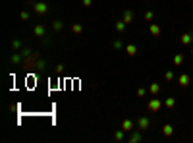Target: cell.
Segmentation results:
<instances>
[{"label":"cell","mask_w":193,"mask_h":143,"mask_svg":"<svg viewBox=\"0 0 193 143\" xmlns=\"http://www.w3.org/2000/svg\"><path fill=\"white\" fill-rule=\"evenodd\" d=\"M56 72H58V73H62V72H64V66H62V64H58V66H56Z\"/></svg>","instance_id":"obj_28"},{"label":"cell","mask_w":193,"mask_h":143,"mask_svg":"<svg viewBox=\"0 0 193 143\" xmlns=\"http://www.w3.org/2000/svg\"><path fill=\"white\" fill-rule=\"evenodd\" d=\"M35 10V14H39V15H45L46 12H48V4H45V2H35V4H31Z\"/></svg>","instance_id":"obj_2"},{"label":"cell","mask_w":193,"mask_h":143,"mask_svg":"<svg viewBox=\"0 0 193 143\" xmlns=\"http://www.w3.org/2000/svg\"><path fill=\"white\" fill-rule=\"evenodd\" d=\"M164 107H166V108H174V107H176V99L168 97V99L164 100Z\"/></svg>","instance_id":"obj_18"},{"label":"cell","mask_w":193,"mask_h":143,"mask_svg":"<svg viewBox=\"0 0 193 143\" xmlns=\"http://www.w3.org/2000/svg\"><path fill=\"white\" fill-rule=\"evenodd\" d=\"M191 54H193V46H191Z\"/></svg>","instance_id":"obj_29"},{"label":"cell","mask_w":193,"mask_h":143,"mask_svg":"<svg viewBox=\"0 0 193 143\" xmlns=\"http://www.w3.org/2000/svg\"><path fill=\"white\" fill-rule=\"evenodd\" d=\"M184 60H185L184 54H181V52H178V54L174 56V66H181V64H184Z\"/></svg>","instance_id":"obj_15"},{"label":"cell","mask_w":193,"mask_h":143,"mask_svg":"<svg viewBox=\"0 0 193 143\" xmlns=\"http://www.w3.org/2000/svg\"><path fill=\"white\" fill-rule=\"evenodd\" d=\"M72 33H74V35H81L83 33V25L81 23H74V25H72Z\"/></svg>","instance_id":"obj_13"},{"label":"cell","mask_w":193,"mask_h":143,"mask_svg":"<svg viewBox=\"0 0 193 143\" xmlns=\"http://www.w3.org/2000/svg\"><path fill=\"white\" fill-rule=\"evenodd\" d=\"M22 56H23V52H22V54H18V52H15V54H12V58H10V60H12V64H18V62L22 60Z\"/></svg>","instance_id":"obj_20"},{"label":"cell","mask_w":193,"mask_h":143,"mask_svg":"<svg viewBox=\"0 0 193 143\" xmlns=\"http://www.w3.org/2000/svg\"><path fill=\"white\" fill-rule=\"evenodd\" d=\"M164 79H166V81H172V79H174V72H172V70H168V72L164 73Z\"/></svg>","instance_id":"obj_21"},{"label":"cell","mask_w":193,"mask_h":143,"mask_svg":"<svg viewBox=\"0 0 193 143\" xmlns=\"http://www.w3.org/2000/svg\"><path fill=\"white\" fill-rule=\"evenodd\" d=\"M62 27H64V23H62L60 19H54V22H52V29H54V31H60Z\"/></svg>","instance_id":"obj_19"},{"label":"cell","mask_w":193,"mask_h":143,"mask_svg":"<svg viewBox=\"0 0 193 143\" xmlns=\"http://www.w3.org/2000/svg\"><path fill=\"white\" fill-rule=\"evenodd\" d=\"M81 4H83L85 8H91V6H93V0H81Z\"/></svg>","instance_id":"obj_25"},{"label":"cell","mask_w":193,"mask_h":143,"mask_svg":"<svg viewBox=\"0 0 193 143\" xmlns=\"http://www.w3.org/2000/svg\"><path fill=\"white\" fill-rule=\"evenodd\" d=\"M122 19H124V23H133L135 22V14L131 12V10H126V12H124V15H122Z\"/></svg>","instance_id":"obj_5"},{"label":"cell","mask_w":193,"mask_h":143,"mask_svg":"<svg viewBox=\"0 0 193 143\" xmlns=\"http://www.w3.org/2000/svg\"><path fill=\"white\" fill-rule=\"evenodd\" d=\"M153 18H155V14L151 12V10H147V12H145V19H147V22H153Z\"/></svg>","instance_id":"obj_22"},{"label":"cell","mask_w":193,"mask_h":143,"mask_svg":"<svg viewBox=\"0 0 193 143\" xmlns=\"http://www.w3.org/2000/svg\"><path fill=\"white\" fill-rule=\"evenodd\" d=\"M128 141H129V143H137V141H141V134H137V131L133 130V134L128 137Z\"/></svg>","instance_id":"obj_12"},{"label":"cell","mask_w":193,"mask_h":143,"mask_svg":"<svg viewBox=\"0 0 193 143\" xmlns=\"http://www.w3.org/2000/svg\"><path fill=\"white\" fill-rule=\"evenodd\" d=\"M120 128H122L124 131H133V130H135V122L129 120V118H126V120L122 122V126H120Z\"/></svg>","instance_id":"obj_4"},{"label":"cell","mask_w":193,"mask_h":143,"mask_svg":"<svg viewBox=\"0 0 193 143\" xmlns=\"http://www.w3.org/2000/svg\"><path fill=\"white\" fill-rule=\"evenodd\" d=\"M180 41H181V45H191L193 43V33H184L180 37Z\"/></svg>","instance_id":"obj_9"},{"label":"cell","mask_w":193,"mask_h":143,"mask_svg":"<svg viewBox=\"0 0 193 143\" xmlns=\"http://www.w3.org/2000/svg\"><path fill=\"white\" fill-rule=\"evenodd\" d=\"M19 46H22V43H19V41H12V49H14V50H18Z\"/></svg>","instance_id":"obj_27"},{"label":"cell","mask_w":193,"mask_h":143,"mask_svg":"<svg viewBox=\"0 0 193 143\" xmlns=\"http://www.w3.org/2000/svg\"><path fill=\"white\" fill-rule=\"evenodd\" d=\"M172 134H174V128H172L170 124H164V126H162V135H164V137H170Z\"/></svg>","instance_id":"obj_11"},{"label":"cell","mask_w":193,"mask_h":143,"mask_svg":"<svg viewBox=\"0 0 193 143\" xmlns=\"http://www.w3.org/2000/svg\"><path fill=\"white\" fill-rule=\"evenodd\" d=\"M145 93H147V89H143V87L137 89V97H145Z\"/></svg>","instance_id":"obj_26"},{"label":"cell","mask_w":193,"mask_h":143,"mask_svg":"<svg viewBox=\"0 0 193 143\" xmlns=\"http://www.w3.org/2000/svg\"><path fill=\"white\" fill-rule=\"evenodd\" d=\"M149 33H151V37L158 39V37H160V27H158L156 23H151V25H149Z\"/></svg>","instance_id":"obj_7"},{"label":"cell","mask_w":193,"mask_h":143,"mask_svg":"<svg viewBox=\"0 0 193 143\" xmlns=\"http://www.w3.org/2000/svg\"><path fill=\"white\" fill-rule=\"evenodd\" d=\"M19 18H22L23 22H29V12H27V10H23V12L19 14Z\"/></svg>","instance_id":"obj_23"},{"label":"cell","mask_w":193,"mask_h":143,"mask_svg":"<svg viewBox=\"0 0 193 143\" xmlns=\"http://www.w3.org/2000/svg\"><path fill=\"white\" fill-rule=\"evenodd\" d=\"M160 108H162V100H160V99H151L147 103V110H149V112H158Z\"/></svg>","instance_id":"obj_1"},{"label":"cell","mask_w":193,"mask_h":143,"mask_svg":"<svg viewBox=\"0 0 193 143\" xmlns=\"http://www.w3.org/2000/svg\"><path fill=\"white\" fill-rule=\"evenodd\" d=\"M124 134H126V131H124L122 128L116 130V131H114V139H116V141H122V139H124Z\"/></svg>","instance_id":"obj_16"},{"label":"cell","mask_w":193,"mask_h":143,"mask_svg":"<svg viewBox=\"0 0 193 143\" xmlns=\"http://www.w3.org/2000/svg\"><path fill=\"white\" fill-rule=\"evenodd\" d=\"M189 81H191V77L187 76V73H181V76L178 77V83H180V87H187V85H189Z\"/></svg>","instance_id":"obj_8"},{"label":"cell","mask_w":193,"mask_h":143,"mask_svg":"<svg viewBox=\"0 0 193 143\" xmlns=\"http://www.w3.org/2000/svg\"><path fill=\"white\" fill-rule=\"evenodd\" d=\"M114 49L122 50V49H124V43H122V41H120V39H118V41H114Z\"/></svg>","instance_id":"obj_24"},{"label":"cell","mask_w":193,"mask_h":143,"mask_svg":"<svg viewBox=\"0 0 193 143\" xmlns=\"http://www.w3.org/2000/svg\"><path fill=\"white\" fill-rule=\"evenodd\" d=\"M114 27H116V31H120V33H122V31H126V23H124V19L116 22V23H114Z\"/></svg>","instance_id":"obj_17"},{"label":"cell","mask_w":193,"mask_h":143,"mask_svg":"<svg viewBox=\"0 0 193 143\" xmlns=\"http://www.w3.org/2000/svg\"><path fill=\"white\" fill-rule=\"evenodd\" d=\"M149 93L153 95V97H156V95L160 93V85H158V83H151V85H149Z\"/></svg>","instance_id":"obj_10"},{"label":"cell","mask_w":193,"mask_h":143,"mask_svg":"<svg viewBox=\"0 0 193 143\" xmlns=\"http://www.w3.org/2000/svg\"><path fill=\"white\" fill-rule=\"evenodd\" d=\"M33 35H35V37H45V35H46L45 25H43V23H37V25L33 27Z\"/></svg>","instance_id":"obj_6"},{"label":"cell","mask_w":193,"mask_h":143,"mask_svg":"<svg viewBox=\"0 0 193 143\" xmlns=\"http://www.w3.org/2000/svg\"><path fill=\"white\" fill-rule=\"evenodd\" d=\"M151 128V120L147 118V116H141V118L137 120V130H141V131H147Z\"/></svg>","instance_id":"obj_3"},{"label":"cell","mask_w":193,"mask_h":143,"mask_svg":"<svg viewBox=\"0 0 193 143\" xmlns=\"http://www.w3.org/2000/svg\"><path fill=\"white\" fill-rule=\"evenodd\" d=\"M126 52H128V56H135V54H137V46H135V45H128L126 46Z\"/></svg>","instance_id":"obj_14"}]
</instances>
